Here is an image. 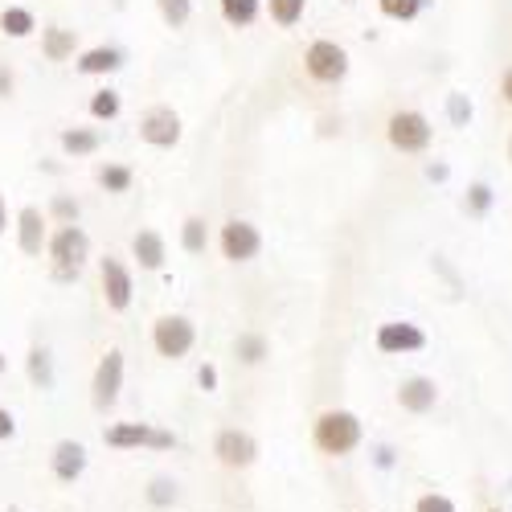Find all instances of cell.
Listing matches in <instances>:
<instances>
[{
    "mask_svg": "<svg viewBox=\"0 0 512 512\" xmlns=\"http://www.w3.org/2000/svg\"><path fill=\"white\" fill-rule=\"evenodd\" d=\"M361 439H365V426H361V418H357L353 410H324V414L316 418V426H312L316 451H324V455H332V459L353 455V451L361 447Z\"/></svg>",
    "mask_w": 512,
    "mask_h": 512,
    "instance_id": "1",
    "label": "cell"
},
{
    "mask_svg": "<svg viewBox=\"0 0 512 512\" xmlns=\"http://www.w3.org/2000/svg\"><path fill=\"white\" fill-rule=\"evenodd\" d=\"M103 443L115 451H132V447H152V451H173L177 435L173 431H160L152 422H115L103 431Z\"/></svg>",
    "mask_w": 512,
    "mask_h": 512,
    "instance_id": "2",
    "label": "cell"
},
{
    "mask_svg": "<svg viewBox=\"0 0 512 512\" xmlns=\"http://www.w3.org/2000/svg\"><path fill=\"white\" fill-rule=\"evenodd\" d=\"M50 259H54V275L58 279H74L91 259V238L82 234L78 226H62L50 238Z\"/></svg>",
    "mask_w": 512,
    "mask_h": 512,
    "instance_id": "3",
    "label": "cell"
},
{
    "mask_svg": "<svg viewBox=\"0 0 512 512\" xmlns=\"http://www.w3.org/2000/svg\"><path fill=\"white\" fill-rule=\"evenodd\" d=\"M193 340H197V328H193L189 316H160V320L152 324V345H156V353L168 357V361L189 357Z\"/></svg>",
    "mask_w": 512,
    "mask_h": 512,
    "instance_id": "4",
    "label": "cell"
},
{
    "mask_svg": "<svg viewBox=\"0 0 512 512\" xmlns=\"http://www.w3.org/2000/svg\"><path fill=\"white\" fill-rule=\"evenodd\" d=\"M119 390H123V353L107 349L103 361L95 365V377H91V402H95V410L107 414L119 402Z\"/></svg>",
    "mask_w": 512,
    "mask_h": 512,
    "instance_id": "5",
    "label": "cell"
},
{
    "mask_svg": "<svg viewBox=\"0 0 512 512\" xmlns=\"http://www.w3.org/2000/svg\"><path fill=\"white\" fill-rule=\"evenodd\" d=\"M386 132H390V144L398 152H422L426 144H431V119H426L422 111H394Z\"/></svg>",
    "mask_w": 512,
    "mask_h": 512,
    "instance_id": "6",
    "label": "cell"
},
{
    "mask_svg": "<svg viewBox=\"0 0 512 512\" xmlns=\"http://www.w3.org/2000/svg\"><path fill=\"white\" fill-rule=\"evenodd\" d=\"M304 66L316 82H340L349 74V54H345V46H336V41H312L304 54Z\"/></svg>",
    "mask_w": 512,
    "mask_h": 512,
    "instance_id": "7",
    "label": "cell"
},
{
    "mask_svg": "<svg viewBox=\"0 0 512 512\" xmlns=\"http://www.w3.org/2000/svg\"><path fill=\"white\" fill-rule=\"evenodd\" d=\"M213 455H218L222 467L242 472V467H250L259 459V443H254V435L238 431V426H226V431H218V439H213Z\"/></svg>",
    "mask_w": 512,
    "mask_h": 512,
    "instance_id": "8",
    "label": "cell"
},
{
    "mask_svg": "<svg viewBox=\"0 0 512 512\" xmlns=\"http://www.w3.org/2000/svg\"><path fill=\"white\" fill-rule=\"evenodd\" d=\"M377 349L386 357H402V353H418L426 349V332L410 320H390L377 328Z\"/></svg>",
    "mask_w": 512,
    "mask_h": 512,
    "instance_id": "9",
    "label": "cell"
},
{
    "mask_svg": "<svg viewBox=\"0 0 512 512\" xmlns=\"http://www.w3.org/2000/svg\"><path fill=\"white\" fill-rule=\"evenodd\" d=\"M140 140L152 148H173L181 140V115L173 107H152L140 119Z\"/></svg>",
    "mask_w": 512,
    "mask_h": 512,
    "instance_id": "10",
    "label": "cell"
},
{
    "mask_svg": "<svg viewBox=\"0 0 512 512\" xmlns=\"http://www.w3.org/2000/svg\"><path fill=\"white\" fill-rule=\"evenodd\" d=\"M259 250H263V234L254 230L250 222H238L234 218V222L222 226V254H226L230 263H250Z\"/></svg>",
    "mask_w": 512,
    "mask_h": 512,
    "instance_id": "11",
    "label": "cell"
},
{
    "mask_svg": "<svg viewBox=\"0 0 512 512\" xmlns=\"http://www.w3.org/2000/svg\"><path fill=\"white\" fill-rule=\"evenodd\" d=\"M99 279H103L107 308L123 312L127 304H132V275H127V267H123L119 259H103V263H99Z\"/></svg>",
    "mask_w": 512,
    "mask_h": 512,
    "instance_id": "12",
    "label": "cell"
},
{
    "mask_svg": "<svg viewBox=\"0 0 512 512\" xmlns=\"http://www.w3.org/2000/svg\"><path fill=\"white\" fill-rule=\"evenodd\" d=\"M439 402V386L431 377H406L402 386H398V406L410 410V414H426V410H435Z\"/></svg>",
    "mask_w": 512,
    "mask_h": 512,
    "instance_id": "13",
    "label": "cell"
},
{
    "mask_svg": "<svg viewBox=\"0 0 512 512\" xmlns=\"http://www.w3.org/2000/svg\"><path fill=\"white\" fill-rule=\"evenodd\" d=\"M82 472H87V447H82L78 439H62L54 447V476L62 484H74Z\"/></svg>",
    "mask_w": 512,
    "mask_h": 512,
    "instance_id": "14",
    "label": "cell"
},
{
    "mask_svg": "<svg viewBox=\"0 0 512 512\" xmlns=\"http://www.w3.org/2000/svg\"><path fill=\"white\" fill-rule=\"evenodd\" d=\"M17 230H21V250L41 254V246H46V213H41L37 205H25L17 213Z\"/></svg>",
    "mask_w": 512,
    "mask_h": 512,
    "instance_id": "15",
    "label": "cell"
},
{
    "mask_svg": "<svg viewBox=\"0 0 512 512\" xmlns=\"http://www.w3.org/2000/svg\"><path fill=\"white\" fill-rule=\"evenodd\" d=\"M132 254H136V263H140L144 271H160V267H164V238H160L156 230H140V234L132 238Z\"/></svg>",
    "mask_w": 512,
    "mask_h": 512,
    "instance_id": "16",
    "label": "cell"
},
{
    "mask_svg": "<svg viewBox=\"0 0 512 512\" xmlns=\"http://www.w3.org/2000/svg\"><path fill=\"white\" fill-rule=\"evenodd\" d=\"M119 66H123V54L111 50V46L87 50V54L78 58V70H82V74H111V70H119Z\"/></svg>",
    "mask_w": 512,
    "mask_h": 512,
    "instance_id": "17",
    "label": "cell"
},
{
    "mask_svg": "<svg viewBox=\"0 0 512 512\" xmlns=\"http://www.w3.org/2000/svg\"><path fill=\"white\" fill-rule=\"evenodd\" d=\"M29 381L41 390H54V361L50 349H29Z\"/></svg>",
    "mask_w": 512,
    "mask_h": 512,
    "instance_id": "18",
    "label": "cell"
},
{
    "mask_svg": "<svg viewBox=\"0 0 512 512\" xmlns=\"http://www.w3.org/2000/svg\"><path fill=\"white\" fill-rule=\"evenodd\" d=\"M46 54L54 58V62H62V58H70L74 54V29H46Z\"/></svg>",
    "mask_w": 512,
    "mask_h": 512,
    "instance_id": "19",
    "label": "cell"
},
{
    "mask_svg": "<svg viewBox=\"0 0 512 512\" xmlns=\"http://www.w3.org/2000/svg\"><path fill=\"white\" fill-rule=\"evenodd\" d=\"M222 17L242 29V25H250L254 17H259V0H222Z\"/></svg>",
    "mask_w": 512,
    "mask_h": 512,
    "instance_id": "20",
    "label": "cell"
},
{
    "mask_svg": "<svg viewBox=\"0 0 512 512\" xmlns=\"http://www.w3.org/2000/svg\"><path fill=\"white\" fill-rule=\"evenodd\" d=\"M0 29H5L9 37H29L37 25H33L29 9H5V13H0Z\"/></svg>",
    "mask_w": 512,
    "mask_h": 512,
    "instance_id": "21",
    "label": "cell"
},
{
    "mask_svg": "<svg viewBox=\"0 0 512 512\" xmlns=\"http://www.w3.org/2000/svg\"><path fill=\"white\" fill-rule=\"evenodd\" d=\"M177 480H168V476H156L152 484H148V504L152 508H173L177 504Z\"/></svg>",
    "mask_w": 512,
    "mask_h": 512,
    "instance_id": "22",
    "label": "cell"
},
{
    "mask_svg": "<svg viewBox=\"0 0 512 512\" xmlns=\"http://www.w3.org/2000/svg\"><path fill=\"white\" fill-rule=\"evenodd\" d=\"M62 148L74 152V156H91L99 148V136L95 132H82V127H70V132H62Z\"/></svg>",
    "mask_w": 512,
    "mask_h": 512,
    "instance_id": "23",
    "label": "cell"
},
{
    "mask_svg": "<svg viewBox=\"0 0 512 512\" xmlns=\"http://www.w3.org/2000/svg\"><path fill=\"white\" fill-rule=\"evenodd\" d=\"M234 349H238V357H242L246 365H259V361L267 357V340H263L259 332H242Z\"/></svg>",
    "mask_w": 512,
    "mask_h": 512,
    "instance_id": "24",
    "label": "cell"
},
{
    "mask_svg": "<svg viewBox=\"0 0 512 512\" xmlns=\"http://www.w3.org/2000/svg\"><path fill=\"white\" fill-rule=\"evenodd\" d=\"M99 181H103V189H107V193H127V189H132V168H123V164H107L103 173H99Z\"/></svg>",
    "mask_w": 512,
    "mask_h": 512,
    "instance_id": "25",
    "label": "cell"
},
{
    "mask_svg": "<svg viewBox=\"0 0 512 512\" xmlns=\"http://www.w3.org/2000/svg\"><path fill=\"white\" fill-rule=\"evenodd\" d=\"M156 5H160V17L173 29H181L189 21V13H193V0H156Z\"/></svg>",
    "mask_w": 512,
    "mask_h": 512,
    "instance_id": "26",
    "label": "cell"
},
{
    "mask_svg": "<svg viewBox=\"0 0 512 512\" xmlns=\"http://www.w3.org/2000/svg\"><path fill=\"white\" fill-rule=\"evenodd\" d=\"M181 242H185L189 254H201L205 242H209V234H205V218H189L185 230H181Z\"/></svg>",
    "mask_w": 512,
    "mask_h": 512,
    "instance_id": "27",
    "label": "cell"
},
{
    "mask_svg": "<svg viewBox=\"0 0 512 512\" xmlns=\"http://www.w3.org/2000/svg\"><path fill=\"white\" fill-rule=\"evenodd\" d=\"M304 5H308V0H271V17L279 25H295L304 17Z\"/></svg>",
    "mask_w": 512,
    "mask_h": 512,
    "instance_id": "28",
    "label": "cell"
},
{
    "mask_svg": "<svg viewBox=\"0 0 512 512\" xmlns=\"http://www.w3.org/2000/svg\"><path fill=\"white\" fill-rule=\"evenodd\" d=\"M377 5H381V13L394 17V21H410V17H418L422 0H377Z\"/></svg>",
    "mask_w": 512,
    "mask_h": 512,
    "instance_id": "29",
    "label": "cell"
},
{
    "mask_svg": "<svg viewBox=\"0 0 512 512\" xmlns=\"http://www.w3.org/2000/svg\"><path fill=\"white\" fill-rule=\"evenodd\" d=\"M414 512H455V500L443 496V492H422L414 500Z\"/></svg>",
    "mask_w": 512,
    "mask_h": 512,
    "instance_id": "30",
    "label": "cell"
},
{
    "mask_svg": "<svg viewBox=\"0 0 512 512\" xmlns=\"http://www.w3.org/2000/svg\"><path fill=\"white\" fill-rule=\"evenodd\" d=\"M91 115H95V119H115V115H119V95H115V91H99V95L91 99Z\"/></svg>",
    "mask_w": 512,
    "mask_h": 512,
    "instance_id": "31",
    "label": "cell"
},
{
    "mask_svg": "<svg viewBox=\"0 0 512 512\" xmlns=\"http://www.w3.org/2000/svg\"><path fill=\"white\" fill-rule=\"evenodd\" d=\"M488 205H492V189H488V185H472V193H467V209L484 213Z\"/></svg>",
    "mask_w": 512,
    "mask_h": 512,
    "instance_id": "32",
    "label": "cell"
},
{
    "mask_svg": "<svg viewBox=\"0 0 512 512\" xmlns=\"http://www.w3.org/2000/svg\"><path fill=\"white\" fill-rule=\"evenodd\" d=\"M447 107H451V119H455V123H467V119H472V103H467L463 95H451Z\"/></svg>",
    "mask_w": 512,
    "mask_h": 512,
    "instance_id": "33",
    "label": "cell"
},
{
    "mask_svg": "<svg viewBox=\"0 0 512 512\" xmlns=\"http://www.w3.org/2000/svg\"><path fill=\"white\" fill-rule=\"evenodd\" d=\"M197 386H201L205 394L218 390V369H213V365H201V369H197Z\"/></svg>",
    "mask_w": 512,
    "mask_h": 512,
    "instance_id": "34",
    "label": "cell"
},
{
    "mask_svg": "<svg viewBox=\"0 0 512 512\" xmlns=\"http://www.w3.org/2000/svg\"><path fill=\"white\" fill-rule=\"evenodd\" d=\"M13 435H17V418H13V410L0 406V443H9Z\"/></svg>",
    "mask_w": 512,
    "mask_h": 512,
    "instance_id": "35",
    "label": "cell"
},
{
    "mask_svg": "<svg viewBox=\"0 0 512 512\" xmlns=\"http://www.w3.org/2000/svg\"><path fill=\"white\" fill-rule=\"evenodd\" d=\"M54 213H58V218H66V226H74V218H78V201L58 197V201H54Z\"/></svg>",
    "mask_w": 512,
    "mask_h": 512,
    "instance_id": "36",
    "label": "cell"
},
{
    "mask_svg": "<svg viewBox=\"0 0 512 512\" xmlns=\"http://www.w3.org/2000/svg\"><path fill=\"white\" fill-rule=\"evenodd\" d=\"M377 467L381 472H390L394 467V447H377Z\"/></svg>",
    "mask_w": 512,
    "mask_h": 512,
    "instance_id": "37",
    "label": "cell"
},
{
    "mask_svg": "<svg viewBox=\"0 0 512 512\" xmlns=\"http://www.w3.org/2000/svg\"><path fill=\"white\" fill-rule=\"evenodd\" d=\"M500 95L512 103V66H508V70H504V78H500Z\"/></svg>",
    "mask_w": 512,
    "mask_h": 512,
    "instance_id": "38",
    "label": "cell"
},
{
    "mask_svg": "<svg viewBox=\"0 0 512 512\" xmlns=\"http://www.w3.org/2000/svg\"><path fill=\"white\" fill-rule=\"evenodd\" d=\"M9 91H13V74L0 70V95H9Z\"/></svg>",
    "mask_w": 512,
    "mask_h": 512,
    "instance_id": "39",
    "label": "cell"
},
{
    "mask_svg": "<svg viewBox=\"0 0 512 512\" xmlns=\"http://www.w3.org/2000/svg\"><path fill=\"white\" fill-rule=\"evenodd\" d=\"M0 234H5V201H0Z\"/></svg>",
    "mask_w": 512,
    "mask_h": 512,
    "instance_id": "40",
    "label": "cell"
},
{
    "mask_svg": "<svg viewBox=\"0 0 512 512\" xmlns=\"http://www.w3.org/2000/svg\"><path fill=\"white\" fill-rule=\"evenodd\" d=\"M9 369V361H5V353H0V373H5Z\"/></svg>",
    "mask_w": 512,
    "mask_h": 512,
    "instance_id": "41",
    "label": "cell"
},
{
    "mask_svg": "<svg viewBox=\"0 0 512 512\" xmlns=\"http://www.w3.org/2000/svg\"><path fill=\"white\" fill-rule=\"evenodd\" d=\"M488 512H508V508H488Z\"/></svg>",
    "mask_w": 512,
    "mask_h": 512,
    "instance_id": "42",
    "label": "cell"
},
{
    "mask_svg": "<svg viewBox=\"0 0 512 512\" xmlns=\"http://www.w3.org/2000/svg\"><path fill=\"white\" fill-rule=\"evenodd\" d=\"M9 512H21V508H17V504H13V508H9Z\"/></svg>",
    "mask_w": 512,
    "mask_h": 512,
    "instance_id": "43",
    "label": "cell"
},
{
    "mask_svg": "<svg viewBox=\"0 0 512 512\" xmlns=\"http://www.w3.org/2000/svg\"><path fill=\"white\" fill-rule=\"evenodd\" d=\"M508 156H512V144H508Z\"/></svg>",
    "mask_w": 512,
    "mask_h": 512,
    "instance_id": "44",
    "label": "cell"
}]
</instances>
